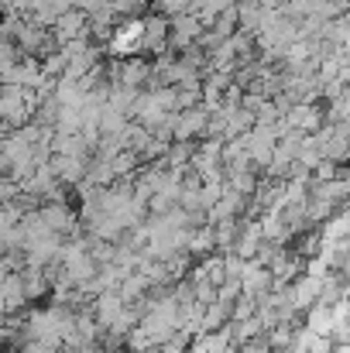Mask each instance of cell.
Segmentation results:
<instances>
[{
  "instance_id": "1",
  "label": "cell",
  "mask_w": 350,
  "mask_h": 353,
  "mask_svg": "<svg viewBox=\"0 0 350 353\" xmlns=\"http://www.w3.org/2000/svg\"><path fill=\"white\" fill-rule=\"evenodd\" d=\"M117 86H127V90H137L144 93L148 83H151V72H155V62L148 55H130V59H117Z\"/></svg>"
},
{
  "instance_id": "2",
  "label": "cell",
  "mask_w": 350,
  "mask_h": 353,
  "mask_svg": "<svg viewBox=\"0 0 350 353\" xmlns=\"http://www.w3.org/2000/svg\"><path fill=\"white\" fill-rule=\"evenodd\" d=\"M45 83L41 59H21L10 72H3V86H21V90H38Z\"/></svg>"
},
{
  "instance_id": "3",
  "label": "cell",
  "mask_w": 350,
  "mask_h": 353,
  "mask_svg": "<svg viewBox=\"0 0 350 353\" xmlns=\"http://www.w3.org/2000/svg\"><path fill=\"white\" fill-rule=\"evenodd\" d=\"M289 295H292V305L306 316L309 309H316V305H320V299H323V281H320V278L302 274L299 281H292V285H289Z\"/></svg>"
},
{
  "instance_id": "4",
  "label": "cell",
  "mask_w": 350,
  "mask_h": 353,
  "mask_svg": "<svg viewBox=\"0 0 350 353\" xmlns=\"http://www.w3.org/2000/svg\"><path fill=\"white\" fill-rule=\"evenodd\" d=\"M206 130H210V110L206 107L182 110L179 127H175V141H196V137H206Z\"/></svg>"
},
{
  "instance_id": "5",
  "label": "cell",
  "mask_w": 350,
  "mask_h": 353,
  "mask_svg": "<svg viewBox=\"0 0 350 353\" xmlns=\"http://www.w3.org/2000/svg\"><path fill=\"white\" fill-rule=\"evenodd\" d=\"M52 31H55L59 45H69V41H76V38H86V34H90V14L69 10V14L59 17V24H55Z\"/></svg>"
},
{
  "instance_id": "6",
  "label": "cell",
  "mask_w": 350,
  "mask_h": 353,
  "mask_svg": "<svg viewBox=\"0 0 350 353\" xmlns=\"http://www.w3.org/2000/svg\"><path fill=\"white\" fill-rule=\"evenodd\" d=\"M306 330H313L316 336H330L333 340V330H337V319H333V309L330 305H316L306 312Z\"/></svg>"
},
{
  "instance_id": "7",
  "label": "cell",
  "mask_w": 350,
  "mask_h": 353,
  "mask_svg": "<svg viewBox=\"0 0 350 353\" xmlns=\"http://www.w3.org/2000/svg\"><path fill=\"white\" fill-rule=\"evenodd\" d=\"M151 14H162L168 21L189 14V0H151Z\"/></svg>"
},
{
  "instance_id": "8",
  "label": "cell",
  "mask_w": 350,
  "mask_h": 353,
  "mask_svg": "<svg viewBox=\"0 0 350 353\" xmlns=\"http://www.w3.org/2000/svg\"><path fill=\"white\" fill-rule=\"evenodd\" d=\"M110 3H114V10H117L120 21H134L144 7H151V0H110Z\"/></svg>"
},
{
  "instance_id": "9",
  "label": "cell",
  "mask_w": 350,
  "mask_h": 353,
  "mask_svg": "<svg viewBox=\"0 0 350 353\" xmlns=\"http://www.w3.org/2000/svg\"><path fill=\"white\" fill-rule=\"evenodd\" d=\"M306 274H309V278L327 281V278L333 274V268H330V261H327V257H309V261H306Z\"/></svg>"
},
{
  "instance_id": "10",
  "label": "cell",
  "mask_w": 350,
  "mask_h": 353,
  "mask_svg": "<svg viewBox=\"0 0 350 353\" xmlns=\"http://www.w3.org/2000/svg\"><path fill=\"white\" fill-rule=\"evenodd\" d=\"M240 353H275V347H271V340H268V333H264V336L247 340V343L240 347Z\"/></svg>"
}]
</instances>
